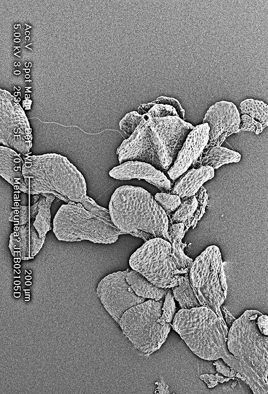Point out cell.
Wrapping results in <instances>:
<instances>
[{"instance_id": "1", "label": "cell", "mask_w": 268, "mask_h": 394, "mask_svg": "<svg viewBox=\"0 0 268 394\" xmlns=\"http://www.w3.org/2000/svg\"><path fill=\"white\" fill-rule=\"evenodd\" d=\"M114 226L122 232L146 241L160 237L168 241L169 220L153 196L144 189L131 185L117 188L109 203Z\"/></svg>"}, {"instance_id": "2", "label": "cell", "mask_w": 268, "mask_h": 394, "mask_svg": "<svg viewBox=\"0 0 268 394\" xmlns=\"http://www.w3.org/2000/svg\"><path fill=\"white\" fill-rule=\"evenodd\" d=\"M172 327L196 356L207 361L222 359L244 381L241 365L227 347L229 328L212 310L203 306L181 309Z\"/></svg>"}, {"instance_id": "3", "label": "cell", "mask_w": 268, "mask_h": 394, "mask_svg": "<svg viewBox=\"0 0 268 394\" xmlns=\"http://www.w3.org/2000/svg\"><path fill=\"white\" fill-rule=\"evenodd\" d=\"M23 174L29 194H52L67 203H81L87 197L84 176L60 154L24 157Z\"/></svg>"}, {"instance_id": "4", "label": "cell", "mask_w": 268, "mask_h": 394, "mask_svg": "<svg viewBox=\"0 0 268 394\" xmlns=\"http://www.w3.org/2000/svg\"><path fill=\"white\" fill-rule=\"evenodd\" d=\"M261 313L248 310L235 319L228 331L227 347L239 362L244 381L254 394L268 392V337L257 325Z\"/></svg>"}, {"instance_id": "5", "label": "cell", "mask_w": 268, "mask_h": 394, "mask_svg": "<svg viewBox=\"0 0 268 394\" xmlns=\"http://www.w3.org/2000/svg\"><path fill=\"white\" fill-rule=\"evenodd\" d=\"M53 225L57 239L67 242L87 240L110 244L124 234L113 224L92 213L80 203L63 204L54 217Z\"/></svg>"}, {"instance_id": "6", "label": "cell", "mask_w": 268, "mask_h": 394, "mask_svg": "<svg viewBox=\"0 0 268 394\" xmlns=\"http://www.w3.org/2000/svg\"><path fill=\"white\" fill-rule=\"evenodd\" d=\"M163 304V299L145 300L127 310L120 319L124 334L144 355L159 349L170 331V323L160 320Z\"/></svg>"}, {"instance_id": "7", "label": "cell", "mask_w": 268, "mask_h": 394, "mask_svg": "<svg viewBox=\"0 0 268 394\" xmlns=\"http://www.w3.org/2000/svg\"><path fill=\"white\" fill-rule=\"evenodd\" d=\"M224 263L218 247L209 246L193 261L189 277L201 305L212 310L225 322L220 309L228 289Z\"/></svg>"}, {"instance_id": "8", "label": "cell", "mask_w": 268, "mask_h": 394, "mask_svg": "<svg viewBox=\"0 0 268 394\" xmlns=\"http://www.w3.org/2000/svg\"><path fill=\"white\" fill-rule=\"evenodd\" d=\"M131 267L156 286L170 289L178 286L181 274L171 255L170 243L162 238L146 241L130 257Z\"/></svg>"}, {"instance_id": "9", "label": "cell", "mask_w": 268, "mask_h": 394, "mask_svg": "<svg viewBox=\"0 0 268 394\" xmlns=\"http://www.w3.org/2000/svg\"><path fill=\"white\" fill-rule=\"evenodd\" d=\"M32 129L17 100L1 95L0 112V143L21 155L26 156L33 144Z\"/></svg>"}, {"instance_id": "10", "label": "cell", "mask_w": 268, "mask_h": 394, "mask_svg": "<svg viewBox=\"0 0 268 394\" xmlns=\"http://www.w3.org/2000/svg\"><path fill=\"white\" fill-rule=\"evenodd\" d=\"M129 269L110 274L99 283L97 292L106 311L119 324L123 314L146 298L137 296L126 281Z\"/></svg>"}, {"instance_id": "11", "label": "cell", "mask_w": 268, "mask_h": 394, "mask_svg": "<svg viewBox=\"0 0 268 394\" xmlns=\"http://www.w3.org/2000/svg\"><path fill=\"white\" fill-rule=\"evenodd\" d=\"M235 105L232 102H216L207 110L202 123L209 128L207 145L220 146L227 137L239 132L240 117Z\"/></svg>"}, {"instance_id": "12", "label": "cell", "mask_w": 268, "mask_h": 394, "mask_svg": "<svg viewBox=\"0 0 268 394\" xmlns=\"http://www.w3.org/2000/svg\"><path fill=\"white\" fill-rule=\"evenodd\" d=\"M209 128L207 123L194 127L187 136L176 159L168 170L169 178L177 179L198 160L207 144Z\"/></svg>"}, {"instance_id": "13", "label": "cell", "mask_w": 268, "mask_h": 394, "mask_svg": "<svg viewBox=\"0 0 268 394\" xmlns=\"http://www.w3.org/2000/svg\"><path fill=\"white\" fill-rule=\"evenodd\" d=\"M142 119L133 133L124 140L117 151L120 164L128 161H138L149 164L160 170L147 135L148 116Z\"/></svg>"}, {"instance_id": "14", "label": "cell", "mask_w": 268, "mask_h": 394, "mask_svg": "<svg viewBox=\"0 0 268 394\" xmlns=\"http://www.w3.org/2000/svg\"><path fill=\"white\" fill-rule=\"evenodd\" d=\"M110 177L118 180L144 179L158 188L162 193H169L170 181L165 173L151 164L142 162L128 161L113 168Z\"/></svg>"}, {"instance_id": "15", "label": "cell", "mask_w": 268, "mask_h": 394, "mask_svg": "<svg viewBox=\"0 0 268 394\" xmlns=\"http://www.w3.org/2000/svg\"><path fill=\"white\" fill-rule=\"evenodd\" d=\"M45 237H39L30 220L23 225L14 227L10 235L8 247L13 257L22 260H30L39 252Z\"/></svg>"}, {"instance_id": "16", "label": "cell", "mask_w": 268, "mask_h": 394, "mask_svg": "<svg viewBox=\"0 0 268 394\" xmlns=\"http://www.w3.org/2000/svg\"><path fill=\"white\" fill-rule=\"evenodd\" d=\"M208 202L206 189L202 186L195 195L181 200V203L169 219V226L183 223L187 231L194 229L205 213Z\"/></svg>"}, {"instance_id": "17", "label": "cell", "mask_w": 268, "mask_h": 394, "mask_svg": "<svg viewBox=\"0 0 268 394\" xmlns=\"http://www.w3.org/2000/svg\"><path fill=\"white\" fill-rule=\"evenodd\" d=\"M151 121L176 157L187 136L195 127L176 116L154 118H151Z\"/></svg>"}, {"instance_id": "18", "label": "cell", "mask_w": 268, "mask_h": 394, "mask_svg": "<svg viewBox=\"0 0 268 394\" xmlns=\"http://www.w3.org/2000/svg\"><path fill=\"white\" fill-rule=\"evenodd\" d=\"M241 116L240 131H249L258 135L268 125V106L262 100L247 98L240 103Z\"/></svg>"}, {"instance_id": "19", "label": "cell", "mask_w": 268, "mask_h": 394, "mask_svg": "<svg viewBox=\"0 0 268 394\" xmlns=\"http://www.w3.org/2000/svg\"><path fill=\"white\" fill-rule=\"evenodd\" d=\"M19 155L10 148L0 146V174L15 190L29 194L23 174L24 161Z\"/></svg>"}, {"instance_id": "20", "label": "cell", "mask_w": 268, "mask_h": 394, "mask_svg": "<svg viewBox=\"0 0 268 394\" xmlns=\"http://www.w3.org/2000/svg\"><path fill=\"white\" fill-rule=\"evenodd\" d=\"M214 176V169L209 166L192 168L181 175L171 187L169 194L178 196L181 199L195 195L202 184Z\"/></svg>"}, {"instance_id": "21", "label": "cell", "mask_w": 268, "mask_h": 394, "mask_svg": "<svg viewBox=\"0 0 268 394\" xmlns=\"http://www.w3.org/2000/svg\"><path fill=\"white\" fill-rule=\"evenodd\" d=\"M147 135L160 170H168L172 166L176 157L165 138L155 127L148 117L146 128Z\"/></svg>"}, {"instance_id": "22", "label": "cell", "mask_w": 268, "mask_h": 394, "mask_svg": "<svg viewBox=\"0 0 268 394\" xmlns=\"http://www.w3.org/2000/svg\"><path fill=\"white\" fill-rule=\"evenodd\" d=\"M187 232L183 223L170 225L168 230V241L171 245L173 260L181 274H188L193 260L185 255L184 249L186 245L182 239Z\"/></svg>"}, {"instance_id": "23", "label": "cell", "mask_w": 268, "mask_h": 394, "mask_svg": "<svg viewBox=\"0 0 268 394\" xmlns=\"http://www.w3.org/2000/svg\"><path fill=\"white\" fill-rule=\"evenodd\" d=\"M241 155L234 150L219 146L206 145L198 160L192 165L194 168L209 166L214 169L229 163H238Z\"/></svg>"}, {"instance_id": "24", "label": "cell", "mask_w": 268, "mask_h": 394, "mask_svg": "<svg viewBox=\"0 0 268 394\" xmlns=\"http://www.w3.org/2000/svg\"><path fill=\"white\" fill-rule=\"evenodd\" d=\"M126 279L132 289L138 296L155 300L165 297L168 289L158 287L143 275L134 270H129Z\"/></svg>"}, {"instance_id": "25", "label": "cell", "mask_w": 268, "mask_h": 394, "mask_svg": "<svg viewBox=\"0 0 268 394\" xmlns=\"http://www.w3.org/2000/svg\"><path fill=\"white\" fill-rule=\"evenodd\" d=\"M39 195L40 198L37 201V213L34 220L32 221L39 237L42 238L51 229L50 207L55 196L52 194H41Z\"/></svg>"}, {"instance_id": "26", "label": "cell", "mask_w": 268, "mask_h": 394, "mask_svg": "<svg viewBox=\"0 0 268 394\" xmlns=\"http://www.w3.org/2000/svg\"><path fill=\"white\" fill-rule=\"evenodd\" d=\"M178 285L171 288L174 298L177 300L181 309H190L201 306L190 284L188 274L180 275L178 277Z\"/></svg>"}, {"instance_id": "27", "label": "cell", "mask_w": 268, "mask_h": 394, "mask_svg": "<svg viewBox=\"0 0 268 394\" xmlns=\"http://www.w3.org/2000/svg\"><path fill=\"white\" fill-rule=\"evenodd\" d=\"M137 112L142 116L146 114L151 118L178 116V112L174 107L169 104L156 102L155 101L141 104L138 108Z\"/></svg>"}, {"instance_id": "28", "label": "cell", "mask_w": 268, "mask_h": 394, "mask_svg": "<svg viewBox=\"0 0 268 394\" xmlns=\"http://www.w3.org/2000/svg\"><path fill=\"white\" fill-rule=\"evenodd\" d=\"M154 198L165 210L169 219L181 203L178 196L166 193H157Z\"/></svg>"}, {"instance_id": "29", "label": "cell", "mask_w": 268, "mask_h": 394, "mask_svg": "<svg viewBox=\"0 0 268 394\" xmlns=\"http://www.w3.org/2000/svg\"><path fill=\"white\" fill-rule=\"evenodd\" d=\"M176 305L171 288L168 289L165 296L162 307V315L160 320L163 323H171L176 312Z\"/></svg>"}, {"instance_id": "30", "label": "cell", "mask_w": 268, "mask_h": 394, "mask_svg": "<svg viewBox=\"0 0 268 394\" xmlns=\"http://www.w3.org/2000/svg\"><path fill=\"white\" fill-rule=\"evenodd\" d=\"M142 117V115L135 111L127 113L119 122L120 130L130 136L139 125Z\"/></svg>"}, {"instance_id": "31", "label": "cell", "mask_w": 268, "mask_h": 394, "mask_svg": "<svg viewBox=\"0 0 268 394\" xmlns=\"http://www.w3.org/2000/svg\"><path fill=\"white\" fill-rule=\"evenodd\" d=\"M31 220L30 207L28 206H20L12 211L9 220L14 223L16 226H22Z\"/></svg>"}, {"instance_id": "32", "label": "cell", "mask_w": 268, "mask_h": 394, "mask_svg": "<svg viewBox=\"0 0 268 394\" xmlns=\"http://www.w3.org/2000/svg\"><path fill=\"white\" fill-rule=\"evenodd\" d=\"M81 204L92 213L103 219L109 223L113 224L109 211L98 205L91 198L87 197Z\"/></svg>"}, {"instance_id": "33", "label": "cell", "mask_w": 268, "mask_h": 394, "mask_svg": "<svg viewBox=\"0 0 268 394\" xmlns=\"http://www.w3.org/2000/svg\"><path fill=\"white\" fill-rule=\"evenodd\" d=\"M216 366L218 373L227 377L233 378L234 376L241 378L240 376L234 370L229 366L222 359L215 360L213 364Z\"/></svg>"}, {"instance_id": "34", "label": "cell", "mask_w": 268, "mask_h": 394, "mask_svg": "<svg viewBox=\"0 0 268 394\" xmlns=\"http://www.w3.org/2000/svg\"><path fill=\"white\" fill-rule=\"evenodd\" d=\"M154 101L156 102L169 104L174 107L178 112V116L181 119L184 120L185 110L182 108L180 103L176 99L173 98L161 96L158 97L156 100Z\"/></svg>"}, {"instance_id": "35", "label": "cell", "mask_w": 268, "mask_h": 394, "mask_svg": "<svg viewBox=\"0 0 268 394\" xmlns=\"http://www.w3.org/2000/svg\"><path fill=\"white\" fill-rule=\"evenodd\" d=\"M268 316L261 313L257 319V325L261 332L266 335H268Z\"/></svg>"}, {"instance_id": "36", "label": "cell", "mask_w": 268, "mask_h": 394, "mask_svg": "<svg viewBox=\"0 0 268 394\" xmlns=\"http://www.w3.org/2000/svg\"><path fill=\"white\" fill-rule=\"evenodd\" d=\"M155 384L157 385L154 392L155 394L170 393L168 390L169 386L166 383L162 376H160V381L155 382Z\"/></svg>"}, {"instance_id": "37", "label": "cell", "mask_w": 268, "mask_h": 394, "mask_svg": "<svg viewBox=\"0 0 268 394\" xmlns=\"http://www.w3.org/2000/svg\"><path fill=\"white\" fill-rule=\"evenodd\" d=\"M200 378L207 384L208 388H213L218 384V381L215 375L213 374H203Z\"/></svg>"}, {"instance_id": "38", "label": "cell", "mask_w": 268, "mask_h": 394, "mask_svg": "<svg viewBox=\"0 0 268 394\" xmlns=\"http://www.w3.org/2000/svg\"><path fill=\"white\" fill-rule=\"evenodd\" d=\"M222 309L225 315V321L227 327L229 328L231 327L233 323L236 319L234 318L225 307H222Z\"/></svg>"}, {"instance_id": "39", "label": "cell", "mask_w": 268, "mask_h": 394, "mask_svg": "<svg viewBox=\"0 0 268 394\" xmlns=\"http://www.w3.org/2000/svg\"><path fill=\"white\" fill-rule=\"evenodd\" d=\"M14 47L18 48V47H20V46H14Z\"/></svg>"}]
</instances>
